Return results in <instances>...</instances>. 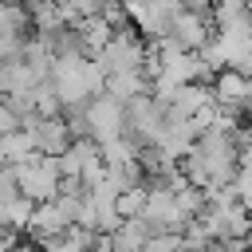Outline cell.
<instances>
[{"label": "cell", "instance_id": "4", "mask_svg": "<svg viewBox=\"0 0 252 252\" xmlns=\"http://www.w3.org/2000/svg\"><path fill=\"white\" fill-rule=\"evenodd\" d=\"M209 91H213V102L217 106H228V110H248V94H252V83H248V71H236V67H220L213 71L209 79Z\"/></svg>", "mask_w": 252, "mask_h": 252}, {"label": "cell", "instance_id": "5", "mask_svg": "<svg viewBox=\"0 0 252 252\" xmlns=\"http://www.w3.org/2000/svg\"><path fill=\"white\" fill-rule=\"evenodd\" d=\"M142 205H146V185H130V189L114 193V213H118L122 220H126V217H138Z\"/></svg>", "mask_w": 252, "mask_h": 252}, {"label": "cell", "instance_id": "1", "mask_svg": "<svg viewBox=\"0 0 252 252\" xmlns=\"http://www.w3.org/2000/svg\"><path fill=\"white\" fill-rule=\"evenodd\" d=\"M146 55H150V43L134 32V28H118V32H110V39L91 55L106 75H114V71H138L142 63H146Z\"/></svg>", "mask_w": 252, "mask_h": 252}, {"label": "cell", "instance_id": "6", "mask_svg": "<svg viewBox=\"0 0 252 252\" xmlns=\"http://www.w3.org/2000/svg\"><path fill=\"white\" fill-rule=\"evenodd\" d=\"M106 4H114V0H71V12L75 16H102Z\"/></svg>", "mask_w": 252, "mask_h": 252}, {"label": "cell", "instance_id": "7", "mask_svg": "<svg viewBox=\"0 0 252 252\" xmlns=\"http://www.w3.org/2000/svg\"><path fill=\"white\" fill-rule=\"evenodd\" d=\"M0 4H16V0H0Z\"/></svg>", "mask_w": 252, "mask_h": 252}, {"label": "cell", "instance_id": "3", "mask_svg": "<svg viewBox=\"0 0 252 252\" xmlns=\"http://www.w3.org/2000/svg\"><path fill=\"white\" fill-rule=\"evenodd\" d=\"M209 35H213L209 12H189V8H177L173 20H169V32H165V39L181 51H201Z\"/></svg>", "mask_w": 252, "mask_h": 252}, {"label": "cell", "instance_id": "2", "mask_svg": "<svg viewBox=\"0 0 252 252\" xmlns=\"http://www.w3.org/2000/svg\"><path fill=\"white\" fill-rule=\"evenodd\" d=\"M83 118H87V134H91L94 146L118 138L122 126H126V118H122V102L110 98V94H91L87 106H83Z\"/></svg>", "mask_w": 252, "mask_h": 252}]
</instances>
